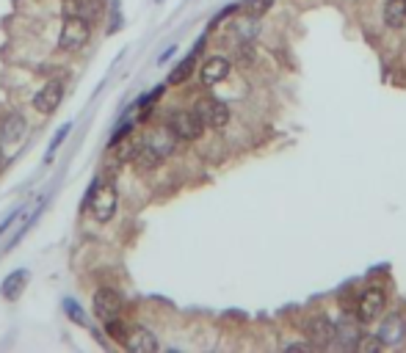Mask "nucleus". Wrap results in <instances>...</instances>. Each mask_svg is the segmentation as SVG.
<instances>
[{
  "instance_id": "1",
  "label": "nucleus",
  "mask_w": 406,
  "mask_h": 353,
  "mask_svg": "<svg viewBox=\"0 0 406 353\" xmlns=\"http://www.w3.org/2000/svg\"><path fill=\"white\" fill-rule=\"evenodd\" d=\"M92 36L89 20L80 14H67L64 26H61V36H58V47L61 50H80Z\"/></svg>"
},
{
  "instance_id": "2",
  "label": "nucleus",
  "mask_w": 406,
  "mask_h": 353,
  "mask_svg": "<svg viewBox=\"0 0 406 353\" xmlns=\"http://www.w3.org/2000/svg\"><path fill=\"white\" fill-rule=\"evenodd\" d=\"M166 125L175 130V135L182 138V141H194V138H199L202 135L204 125L199 122V116L194 113V111H180L175 108L172 113H169V119H166Z\"/></svg>"
},
{
  "instance_id": "3",
  "label": "nucleus",
  "mask_w": 406,
  "mask_h": 353,
  "mask_svg": "<svg viewBox=\"0 0 406 353\" xmlns=\"http://www.w3.org/2000/svg\"><path fill=\"white\" fill-rule=\"evenodd\" d=\"M384 306H387L384 290H379V287L365 290V293L359 296V303H356V320H359V323H373L381 315Z\"/></svg>"
},
{
  "instance_id": "4",
  "label": "nucleus",
  "mask_w": 406,
  "mask_h": 353,
  "mask_svg": "<svg viewBox=\"0 0 406 353\" xmlns=\"http://www.w3.org/2000/svg\"><path fill=\"white\" fill-rule=\"evenodd\" d=\"M199 122L210 130H221V127L229 125V108L221 100H199L197 102V111Z\"/></svg>"
},
{
  "instance_id": "5",
  "label": "nucleus",
  "mask_w": 406,
  "mask_h": 353,
  "mask_svg": "<svg viewBox=\"0 0 406 353\" xmlns=\"http://www.w3.org/2000/svg\"><path fill=\"white\" fill-rule=\"evenodd\" d=\"M116 204H119L116 188L105 182V185H100V188L94 191V196H92V213H94V218H97L100 224H108V221L114 218V213H116Z\"/></svg>"
},
{
  "instance_id": "6",
  "label": "nucleus",
  "mask_w": 406,
  "mask_h": 353,
  "mask_svg": "<svg viewBox=\"0 0 406 353\" xmlns=\"http://www.w3.org/2000/svg\"><path fill=\"white\" fill-rule=\"evenodd\" d=\"M94 315L100 318L102 323H108V320H114V318H119V312H122V296L119 293H114V290H108V287H102L94 293Z\"/></svg>"
},
{
  "instance_id": "7",
  "label": "nucleus",
  "mask_w": 406,
  "mask_h": 353,
  "mask_svg": "<svg viewBox=\"0 0 406 353\" xmlns=\"http://www.w3.org/2000/svg\"><path fill=\"white\" fill-rule=\"evenodd\" d=\"M144 144H147V147H153L160 157H166V155H172V152H175V147H177V135H175V130H172L169 125L155 127V130H150V133H147Z\"/></svg>"
},
{
  "instance_id": "8",
  "label": "nucleus",
  "mask_w": 406,
  "mask_h": 353,
  "mask_svg": "<svg viewBox=\"0 0 406 353\" xmlns=\"http://www.w3.org/2000/svg\"><path fill=\"white\" fill-rule=\"evenodd\" d=\"M61 100H64V83H61V80H53L45 89H39V94L33 97V108H36L39 113H53V111L61 105Z\"/></svg>"
},
{
  "instance_id": "9",
  "label": "nucleus",
  "mask_w": 406,
  "mask_h": 353,
  "mask_svg": "<svg viewBox=\"0 0 406 353\" xmlns=\"http://www.w3.org/2000/svg\"><path fill=\"white\" fill-rule=\"evenodd\" d=\"M229 72H232V64H229L224 55H210V58H204L202 61L199 77H202L204 86H216V83L224 80Z\"/></svg>"
},
{
  "instance_id": "10",
  "label": "nucleus",
  "mask_w": 406,
  "mask_h": 353,
  "mask_svg": "<svg viewBox=\"0 0 406 353\" xmlns=\"http://www.w3.org/2000/svg\"><path fill=\"white\" fill-rule=\"evenodd\" d=\"M125 348L133 353H155L158 351V340H155V334L150 328L136 326L125 337Z\"/></svg>"
},
{
  "instance_id": "11",
  "label": "nucleus",
  "mask_w": 406,
  "mask_h": 353,
  "mask_svg": "<svg viewBox=\"0 0 406 353\" xmlns=\"http://www.w3.org/2000/svg\"><path fill=\"white\" fill-rule=\"evenodd\" d=\"M406 334V323L401 315H390L379 328V340L384 345H398Z\"/></svg>"
},
{
  "instance_id": "12",
  "label": "nucleus",
  "mask_w": 406,
  "mask_h": 353,
  "mask_svg": "<svg viewBox=\"0 0 406 353\" xmlns=\"http://www.w3.org/2000/svg\"><path fill=\"white\" fill-rule=\"evenodd\" d=\"M23 133H26V119H23L20 113H11V116H6V119H3V125H0V138H3L6 144L20 141V138H23Z\"/></svg>"
},
{
  "instance_id": "13",
  "label": "nucleus",
  "mask_w": 406,
  "mask_h": 353,
  "mask_svg": "<svg viewBox=\"0 0 406 353\" xmlns=\"http://www.w3.org/2000/svg\"><path fill=\"white\" fill-rule=\"evenodd\" d=\"M307 331H309V337H312L318 345H329V342H334V323L327 320V318H315V320H309Z\"/></svg>"
},
{
  "instance_id": "14",
  "label": "nucleus",
  "mask_w": 406,
  "mask_h": 353,
  "mask_svg": "<svg viewBox=\"0 0 406 353\" xmlns=\"http://www.w3.org/2000/svg\"><path fill=\"white\" fill-rule=\"evenodd\" d=\"M160 155L153 150V147H147V144H141L136 155H133V163H136V169H141V172H153L155 166H160Z\"/></svg>"
},
{
  "instance_id": "15",
  "label": "nucleus",
  "mask_w": 406,
  "mask_h": 353,
  "mask_svg": "<svg viewBox=\"0 0 406 353\" xmlns=\"http://www.w3.org/2000/svg\"><path fill=\"white\" fill-rule=\"evenodd\" d=\"M114 157H116V163H125V160H133V155H136V150L141 147V144H136L127 133H122V135H116L114 141Z\"/></svg>"
},
{
  "instance_id": "16",
  "label": "nucleus",
  "mask_w": 406,
  "mask_h": 353,
  "mask_svg": "<svg viewBox=\"0 0 406 353\" xmlns=\"http://www.w3.org/2000/svg\"><path fill=\"white\" fill-rule=\"evenodd\" d=\"M384 23L390 28H401L406 23V3L404 0H387L384 6Z\"/></svg>"
},
{
  "instance_id": "17",
  "label": "nucleus",
  "mask_w": 406,
  "mask_h": 353,
  "mask_svg": "<svg viewBox=\"0 0 406 353\" xmlns=\"http://www.w3.org/2000/svg\"><path fill=\"white\" fill-rule=\"evenodd\" d=\"M26 279H28L26 271H14L11 276H6V281H3V298H9V301L20 298V293H23V284H26Z\"/></svg>"
},
{
  "instance_id": "18",
  "label": "nucleus",
  "mask_w": 406,
  "mask_h": 353,
  "mask_svg": "<svg viewBox=\"0 0 406 353\" xmlns=\"http://www.w3.org/2000/svg\"><path fill=\"white\" fill-rule=\"evenodd\" d=\"M202 45H204V39H199V42H197V50L191 52V55L180 64L177 69H172L169 83H175V86H177V83H182V80H188V75H191V69H194V61H197V55H199V47H202Z\"/></svg>"
},
{
  "instance_id": "19",
  "label": "nucleus",
  "mask_w": 406,
  "mask_h": 353,
  "mask_svg": "<svg viewBox=\"0 0 406 353\" xmlns=\"http://www.w3.org/2000/svg\"><path fill=\"white\" fill-rule=\"evenodd\" d=\"M271 3H274V0H246V3H243V11H246V17H263V14L271 9Z\"/></svg>"
},
{
  "instance_id": "20",
  "label": "nucleus",
  "mask_w": 406,
  "mask_h": 353,
  "mask_svg": "<svg viewBox=\"0 0 406 353\" xmlns=\"http://www.w3.org/2000/svg\"><path fill=\"white\" fill-rule=\"evenodd\" d=\"M381 342L379 337H359V342H356V351L359 353H371V351H381Z\"/></svg>"
},
{
  "instance_id": "21",
  "label": "nucleus",
  "mask_w": 406,
  "mask_h": 353,
  "mask_svg": "<svg viewBox=\"0 0 406 353\" xmlns=\"http://www.w3.org/2000/svg\"><path fill=\"white\" fill-rule=\"evenodd\" d=\"M105 331H108V337H111V340H119V342H125V326H122V323H119V318H114V320H108V323H105Z\"/></svg>"
},
{
  "instance_id": "22",
  "label": "nucleus",
  "mask_w": 406,
  "mask_h": 353,
  "mask_svg": "<svg viewBox=\"0 0 406 353\" xmlns=\"http://www.w3.org/2000/svg\"><path fill=\"white\" fill-rule=\"evenodd\" d=\"M67 133H70V125H64V127H61V130H58V133H55V138H53L50 150H48V160H50V157H53V152L58 150V144H61V141L67 138Z\"/></svg>"
},
{
  "instance_id": "23",
  "label": "nucleus",
  "mask_w": 406,
  "mask_h": 353,
  "mask_svg": "<svg viewBox=\"0 0 406 353\" xmlns=\"http://www.w3.org/2000/svg\"><path fill=\"white\" fill-rule=\"evenodd\" d=\"M64 9H67V14H80V17H83L86 3H83V0H67V3H64Z\"/></svg>"
},
{
  "instance_id": "24",
  "label": "nucleus",
  "mask_w": 406,
  "mask_h": 353,
  "mask_svg": "<svg viewBox=\"0 0 406 353\" xmlns=\"http://www.w3.org/2000/svg\"><path fill=\"white\" fill-rule=\"evenodd\" d=\"M64 306H67V315H70V318H75L77 323H86V318L80 315V306H77L75 301H67Z\"/></svg>"
},
{
  "instance_id": "25",
  "label": "nucleus",
  "mask_w": 406,
  "mask_h": 353,
  "mask_svg": "<svg viewBox=\"0 0 406 353\" xmlns=\"http://www.w3.org/2000/svg\"><path fill=\"white\" fill-rule=\"evenodd\" d=\"M285 351H312L309 342H293V345H285Z\"/></svg>"
},
{
  "instance_id": "26",
  "label": "nucleus",
  "mask_w": 406,
  "mask_h": 353,
  "mask_svg": "<svg viewBox=\"0 0 406 353\" xmlns=\"http://www.w3.org/2000/svg\"><path fill=\"white\" fill-rule=\"evenodd\" d=\"M158 3H160V0H158Z\"/></svg>"
},
{
  "instance_id": "27",
  "label": "nucleus",
  "mask_w": 406,
  "mask_h": 353,
  "mask_svg": "<svg viewBox=\"0 0 406 353\" xmlns=\"http://www.w3.org/2000/svg\"><path fill=\"white\" fill-rule=\"evenodd\" d=\"M404 3H406V0H404Z\"/></svg>"
}]
</instances>
